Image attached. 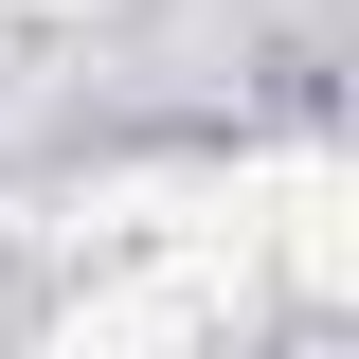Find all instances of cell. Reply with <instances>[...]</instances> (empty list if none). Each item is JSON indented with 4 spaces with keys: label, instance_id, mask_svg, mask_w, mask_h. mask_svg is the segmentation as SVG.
Returning a JSON list of instances; mask_svg holds the SVG:
<instances>
[{
    "label": "cell",
    "instance_id": "cell-1",
    "mask_svg": "<svg viewBox=\"0 0 359 359\" xmlns=\"http://www.w3.org/2000/svg\"><path fill=\"white\" fill-rule=\"evenodd\" d=\"M269 269H287V287H323V306H359V162L269 180Z\"/></svg>",
    "mask_w": 359,
    "mask_h": 359
}]
</instances>
